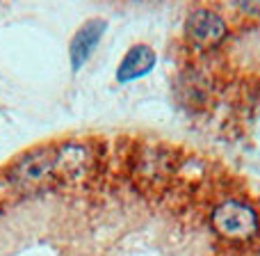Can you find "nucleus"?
I'll use <instances>...</instances> for the list:
<instances>
[{
    "instance_id": "1",
    "label": "nucleus",
    "mask_w": 260,
    "mask_h": 256,
    "mask_svg": "<svg viewBox=\"0 0 260 256\" xmlns=\"http://www.w3.org/2000/svg\"><path fill=\"white\" fill-rule=\"evenodd\" d=\"M57 162L59 147H53V144L37 147L9 165L7 174H5V183L16 194L37 192L53 179V174L57 172Z\"/></svg>"
},
{
    "instance_id": "2",
    "label": "nucleus",
    "mask_w": 260,
    "mask_h": 256,
    "mask_svg": "<svg viewBox=\"0 0 260 256\" xmlns=\"http://www.w3.org/2000/svg\"><path fill=\"white\" fill-rule=\"evenodd\" d=\"M210 224L212 231L226 243H249L260 231L258 213L249 204L238 199H226L219 206H215Z\"/></svg>"
},
{
    "instance_id": "3",
    "label": "nucleus",
    "mask_w": 260,
    "mask_h": 256,
    "mask_svg": "<svg viewBox=\"0 0 260 256\" xmlns=\"http://www.w3.org/2000/svg\"><path fill=\"white\" fill-rule=\"evenodd\" d=\"M229 35V25L217 12L208 7H197L185 21V41L194 50H212Z\"/></svg>"
},
{
    "instance_id": "4",
    "label": "nucleus",
    "mask_w": 260,
    "mask_h": 256,
    "mask_svg": "<svg viewBox=\"0 0 260 256\" xmlns=\"http://www.w3.org/2000/svg\"><path fill=\"white\" fill-rule=\"evenodd\" d=\"M105 30H108V21H105V18H89V21L73 35L71 48H69L73 71H78V69L91 58L96 46L101 44V37L105 35Z\"/></svg>"
},
{
    "instance_id": "5",
    "label": "nucleus",
    "mask_w": 260,
    "mask_h": 256,
    "mask_svg": "<svg viewBox=\"0 0 260 256\" xmlns=\"http://www.w3.org/2000/svg\"><path fill=\"white\" fill-rule=\"evenodd\" d=\"M155 67V50L146 44H135L133 48L123 55L121 64L117 69V80L119 82H130L144 78L146 73L153 71Z\"/></svg>"
},
{
    "instance_id": "6",
    "label": "nucleus",
    "mask_w": 260,
    "mask_h": 256,
    "mask_svg": "<svg viewBox=\"0 0 260 256\" xmlns=\"http://www.w3.org/2000/svg\"><path fill=\"white\" fill-rule=\"evenodd\" d=\"M238 9L247 16H253V18H260V3H238Z\"/></svg>"
},
{
    "instance_id": "7",
    "label": "nucleus",
    "mask_w": 260,
    "mask_h": 256,
    "mask_svg": "<svg viewBox=\"0 0 260 256\" xmlns=\"http://www.w3.org/2000/svg\"><path fill=\"white\" fill-rule=\"evenodd\" d=\"M256 256H260V247H258V252H256Z\"/></svg>"
}]
</instances>
